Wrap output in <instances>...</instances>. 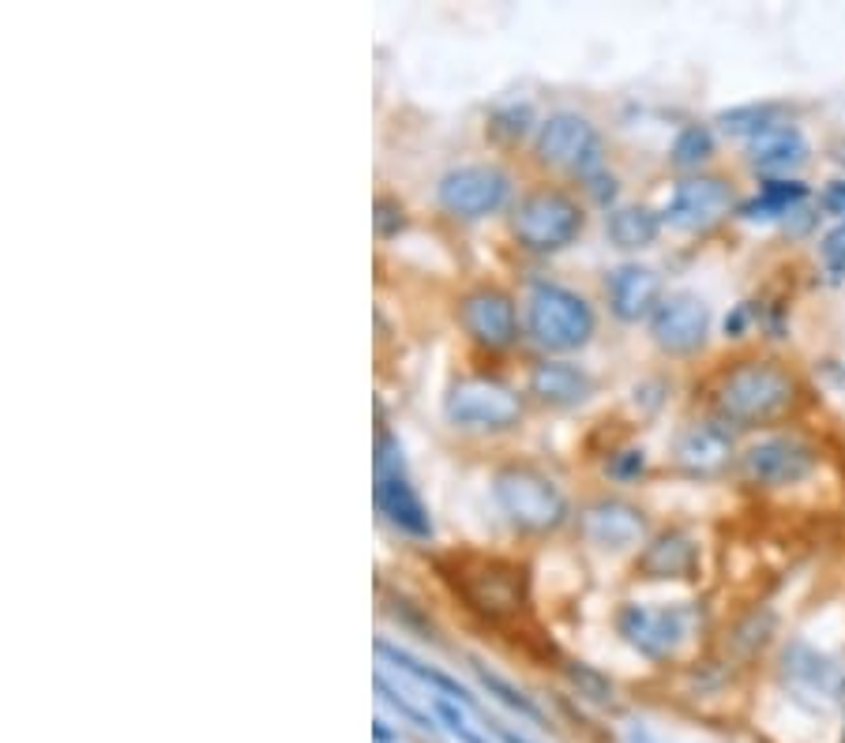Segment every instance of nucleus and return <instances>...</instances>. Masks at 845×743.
<instances>
[{"mask_svg": "<svg viewBox=\"0 0 845 743\" xmlns=\"http://www.w3.org/2000/svg\"><path fill=\"white\" fill-rule=\"evenodd\" d=\"M797 403V380L774 361H744L718 383V409L733 424H767Z\"/></svg>", "mask_w": 845, "mask_h": 743, "instance_id": "f257e3e1", "label": "nucleus"}, {"mask_svg": "<svg viewBox=\"0 0 845 743\" xmlns=\"http://www.w3.org/2000/svg\"><path fill=\"white\" fill-rule=\"evenodd\" d=\"M493 499L508 515V522L519 525L523 533H552L571 515L560 484L526 462L500 466L493 473Z\"/></svg>", "mask_w": 845, "mask_h": 743, "instance_id": "f03ea898", "label": "nucleus"}, {"mask_svg": "<svg viewBox=\"0 0 845 743\" xmlns=\"http://www.w3.org/2000/svg\"><path fill=\"white\" fill-rule=\"evenodd\" d=\"M598 315L591 300L557 282H537L526 297V331L549 354H571L594 338Z\"/></svg>", "mask_w": 845, "mask_h": 743, "instance_id": "7ed1b4c3", "label": "nucleus"}, {"mask_svg": "<svg viewBox=\"0 0 845 743\" xmlns=\"http://www.w3.org/2000/svg\"><path fill=\"white\" fill-rule=\"evenodd\" d=\"M586 214L575 196L563 188H534L511 207V237L534 256H552L575 245Z\"/></svg>", "mask_w": 845, "mask_h": 743, "instance_id": "20e7f679", "label": "nucleus"}, {"mask_svg": "<svg viewBox=\"0 0 845 743\" xmlns=\"http://www.w3.org/2000/svg\"><path fill=\"white\" fill-rule=\"evenodd\" d=\"M444 417L467 432H508L523 421V398L493 375H462L447 387Z\"/></svg>", "mask_w": 845, "mask_h": 743, "instance_id": "39448f33", "label": "nucleus"}, {"mask_svg": "<svg viewBox=\"0 0 845 743\" xmlns=\"http://www.w3.org/2000/svg\"><path fill=\"white\" fill-rule=\"evenodd\" d=\"M534 154L549 170H571L583 181L598 177L605 170L601 158V139L594 132V124L583 113H552L549 121H542L534 139Z\"/></svg>", "mask_w": 845, "mask_h": 743, "instance_id": "423d86ee", "label": "nucleus"}, {"mask_svg": "<svg viewBox=\"0 0 845 743\" xmlns=\"http://www.w3.org/2000/svg\"><path fill=\"white\" fill-rule=\"evenodd\" d=\"M511 196V177L508 170L493 162H474V165H459V170H447L436 185V203L444 207L451 219L462 222H477L496 214Z\"/></svg>", "mask_w": 845, "mask_h": 743, "instance_id": "0eeeda50", "label": "nucleus"}, {"mask_svg": "<svg viewBox=\"0 0 845 743\" xmlns=\"http://www.w3.org/2000/svg\"><path fill=\"white\" fill-rule=\"evenodd\" d=\"M617 631L632 649H639L650 661H666L676 654V646L692 634V612L676 605L646 608V605H624L617 612Z\"/></svg>", "mask_w": 845, "mask_h": 743, "instance_id": "6e6552de", "label": "nucleus"}, {"mask_svg": "<svg viewBox=\"0 0 845 743\" xmlns=\"http://www.w3.org/2000/svg\"><path fill=\"white\" fill-rule=\"evenodd\" d=\"M459 323L474 346L488 354H504L519 342L515 297L500 286H477L459 300Z\"/></svg>", "mask_w": 845, "mask_h": 743, "instance_id": "1a4fd4ad", "label": "nucleus"}, {"mask_svg": "<svg viewBox=\"0 0 845 743\" xmlns=\"http://www.w3.org/2000/svg\"><path fill=\"white\" fill-rule=\"evenodd\" d=\"M816 470V447L797 436H767L741 455L744 481L763 484V488H785V484L805 481Z\"/></svg>", "mask_w": 845, "mask_h": 743, "instance_id": "9d476101", "label": "nucleus"}, {"mask_svg": "<svg viewBox=\"0 0 845 743\" xmlns=\"http://www.w3.org/2000/svg\"><path fill=\"white\" fill-rule=\"evenodd\" d=\"M710 335V308L695 294H669L650 315V338L673 357L699 354Z\"/></svg>", "mask_w": 845, "mask_h": 743, "instance_id": "9b49d317", "label": "nucleus"}, {"mask_svg": "<svg viewBox=\"0 0 845 743\" xmlns=\"http://www.w3.org/2000/svg\"><path fill=\"white\" fill-rule=\"evenodd\" d=\"M733 207V188L722 177H687L666 203V222L676 230H707L722 222Z\"/></svg>", "mask_w": 845, "mask_h": 743, "instance_id": "f8f14e48", "label": "nucleus"}, {"mask_svg": "<svg viewBox=\"0 0 845 743\" xmlns=\"http://www.w3.org/2000/svg\"><path fill=\"white\" fill-rule=\"evenodd\" d=\"M579 530L586 533V541L601 548H632L643 545L646 537V515L627 499H594L579 515Z\"/></svg>", "mask_w": 845, "mask_h": 743, "instance_id": "ddd939ff", "label": "nucleus"}, {"mask_svg": "<svg viewBox=\"0 0 845 743\" xmlns=\"http://www.w3.org/2000/svg\"><path fill=\"white\" fill-rule=\"evenodd\" d=\"M605 294H609V308L620 323H639L658 312L661 278L654 267L620 263L617 271L609 274V282H605Z\"/></svg>", "mask_w": 845, "mask_h": 743, "instance_id": "4468645a", "label": "nucleus"}, {"mask_svg": "<svg viewBox=\"0 0 845 743\" xmlns=\"http://www.w3.org/2000/svg\"><path fill=\"white\" fill-rule=\"evenodd\" d=\"M376 507L387 522L399 533L413 541H428L433 537V515H428L425 499L418 496V488L406 478V470L399 473H376Z\"/></svg>", "mask_w": 845, "mask_h": 743, "instance_id": "2eb2a0df", "label": "nucleus"}, {"mask_svg": "<svg viewBox=\"0 0 845 743\" xmlns=\"http://www.w3.org/2000/svg\"><path fill=\"white\" fill-rule=\"evenodd\" d=\"M676 466L695 478H714L733 462V432L714 421H695L676 436Z\"/></svg>", "mask_w": 845, "mask_h": 743, "instance_id": "dca6fc26", "label": "nucleus"}, {"mask_svg": "<svg viewBox=\"0 0 845 743\" xmlns=\"http://www.w3.org/2000/svg\"><path fill=\"white\" fill-rule=\"evenodd\" d=\"M526 391L542 406L571 409V406H583L594 395V375L571 361H537L530 369Z\"/></svg>", "mask_w": 845, "mask_h": 743, "instance_id": "f3484780", "label": "nucleus"}, {"mask_svg": "<svg viewBox=\"0 0 845 743\" xmlns=\"http://www.w3.org/2000/svg\"><path fill=\"white\" fill-rule=\"evenodd\" d=\"M782 665H785V680H793L800 691H808V695L838 698L845 691V672L831 661V657L805 646V642H793V646L785 649Z\"/></svg>", "mask_w": 845, "mask_h": 743, "instance_id": "a211bd4d", "label": "nucleus"}, {"mask_svg": "<svg viewBox=\"0 0 845 743\" xmlns=\"http://www.w3.org/2000/svg\"><path fill=\"white\" fill-rule=\"evenodd\" d=\"M519 574L515 567H504V564H488L485 571H474L467 574V597L477 612L485 616H504V612H515L519 600Z\"/></svg>", "mask_w": 845, "mask_h": 743, "instance_id": "6ab92c4d", "label": "nucleus"}, {"mask_svg": "<svg viewBox=\"0 0 845 743\" xmlns=\"http://www.w3.org/2000/svg\"><path fill=\"white\" fill-rule=\"evenodd\" d=\"M808 158V139L800 136V128L793 124H774V128L759 132L756 139H748V162L756 170L767 173H782L793 170Z\"/></svg>", "mask_w": 845, "mask_h": 743, "instance_id": "aec40b11", "label": "nucleus"}, {"mask_svg": "<svg viewBox=\"0 0 845 743\" xmlns=\"http://www.w3.org/2000/svg\"><path fill=\"white\" fill-rule=\"evenodd\" d=\"M605 233H609V240L617 248L635 252V248H650L654 240H658L661 219H658V211H650V207L627 203V207L609 211V219H605Z\"/></svg>", "mask_w": 845, "mask_h": 743, "instance_id": "412c9836", "label": "nucleus"}, {"mask_svg": "<svg viewBox=\"0 0 845 743\" xmlns=\"http://www.w3.org/2000/svg\"><path fill=\"white\" fill-rule=\"evenodd\" d=\"M376 654L384 657V661H392L395 669H402L406 676H413V680H418V683H425V688H433L436 695L447 698V703L470 706V695H467V688H462L459 680H451V676L440 672V669H433V665L418 661V657L406 654V649H399V646H392V642H387V639H376Z\"/></svg>", "mask_w": 845, "mask_h": 743, "instance_id": "4be33fe9", "label": "nucleus"}, {"mask_svg": "<svg viewBox=\"0 0 845 743\" xmlns=\"http://www.w3.org/2000/svg\"><path fill=\"white\" fill-rule=\"evenodd\" d=\"M695 567V545L684 533H666L658 537L639 559V571L646 579H684Z\"/></svg>", "mask_w": 845, "mask_h": 743, "instance_id": "5701e85b", "label": "nucleus"}, {"mask_svg": "<svg viewBox=\"0 0 845 743\" xmlns=\"http://www.w3.org/2000/svg\"><path fill=\"white\" fill-rule=\"evenodd\" d=\"M805 199H808V188L800 185V181H767L748 203H741V219H748V222L782 219V214L797 211Z\"/></svg>", "mask_w": 845, "mask_h": 743, "instance_id": "b1692460", "label": "nucleus"}, {"mask_svg": "<svg viewBox=\"0 0 845 743\" xmlns=\"http://www.w3.org/2000/svg\"><path fill=\"white\" fill-rule=\"evenodd\" d=\"M710 158H714V132L707 124H687V128L676 132L673 147H669V162L676 170H699Z\"/></svg>", "mask_w": 845, "mask_h": 743, "instance_id": "393cba45", "label": "nucleus"}, {"mask_svg": "<svg viewBox=\"0 0 845 743\" xmlns=\"http://www.w3.org/2000/svg\"><path fill=\"white\" fill-rule=\"evenodd\" d=\"M718 124H722V132H729V136H748V139H756L759 132H767V128H774L778 124V106H770V102H763V106H736V110H725V113H718Z\"/></svg>", "mask_w": 845, "mask_h": 743, "instance_id": "a878e982", "label": "nucleus"}, {"mask_svg": "<svg viewBox=\"0 0 845 743\" xmlns=\"http://www.w3.org/2000/svg\"><path fill=\"white\" fill-rule=\"evenodd\" d=\"M474 672H477V680H482V688L488 691V695H496L504 706L515 709V714H523V717H530V721H542V709H537L534 703H530V698L515 688V683H508V680H504V676L488 672L485 665H474Z\"/></svg>", "mask_w": 845, "mask_h": 743, "instance_id": "bb28decb", "label": "nucleus"}, {"mask_svg": "<svg viewBox=\"0 0 845 743\" xmlns=\"http://www.w3.org/2000/svg\"><path fill=\"white\" fill-rule=\"evenodd\" d=\"M568 676L579 688V695L594 698V703H612V683L601 672H594L591 665H568Z\"/></svg>", "mask_w": 845, "mask_h": 743, "instance_id": "cd10ccee", "label": "nucleus"}, {"mask_svg": "<svg viewBox=\"0 0 845 743\" xmlns=\"http://www.w3.org/2000/svg\"><path fill=\"white\" fill-rule=\"evenodd\" d=\"M436 717L447 725V732H451L459 743H485L482 732L474 729V725L467 721V717L459 714V703H447V698H436Z\"/></svg>", "mask_w": 845, "mask_h": 743, "instance_id": "c85d7f7f", "label": "nucleus"}, {"mask_svg": "<svg viewBox=\"0 0 845 743\" xmlns=\"http://www.w3.org/2000/svg\"><path fill=\"white\" fill-rule=\"evenodd\" d=\"M372 222H376V233L380 237H395V233L406 230V207L399 203V199L392 196H380L376 199V214H372Z\"/></svg>", "mask_w": 845, "mask_h": 743, "instance_id": "c756f323", "label": "nucleus"}, {"mask_svg": "<svg viewBox=\"0 0 845 743\" xmlns=\"http://www.w3.org/2000/svg\"><path fill=\"white\" fill-rule=\"evenodd\" d=\"M376 691H380V698H384L387 706H395V709H399V714L406 717V721H413V725H418V729H428V732L436 729V725H433V717H425V714H421L418 706H410V703H406V698L399 695V691H392V688H387V680H384V676H380V680H376Z\"/></svg>", "mask_w": 845, "mask_h": 743, "instance_id": "7c9ffc66", "label": "nucleus"}, {"mask_svg": "<svg viewBox=\"0 0 845 743\" xmlns=\"http://www.w3.org/2000/svg\"><path fill=\"white\" fill-rule=\"evenodd\" d=\"M819 256H823V263L831 267V271L845 274V222H838L831 233H827L823 245H819Z\"/></svg>", "mask_w": 845, "mask_h": 743, "instance_id": "2f4dec72", "label": "nucleus"}, {"mask_svg": "<svg viewBox=\"0 0 845 743\" xmlns=\"http://www.w3.org/2000/svg\"><path fill=\"white\" fill-rule=\"evenodd\" d=\"M643 470H646V455H643V450H635V447L612 455V462H609V473L617 481H632V478H639Z\"/></svg>", "mask_w": 845, "mask_h": 743, "instance_id": "473e14b6", "label": "nucleus"}, {"mask_svg": "<svg viewBox=\"0 0 845 743\" xmlns=\"http://www.w3.org/2000/svg\"><path fill=\"white\" fill-rule=\"evenodd\" d=\"M823 211L827 214H834V219H842L845 222V181H834V185H827V191H823Z\"/></svg>", "mask_w": 845, "mask_h": 743, "instance_id": "72a5a7b5", "label": "nucleus"}, {"mask_svg": "<svg viewBox=\"0 0 845 743\" xmlns=\"http://www.w3.org/2000/svg\"><path fill=\"white\" fill-rule=\"evenodd\" d=\"M376 743H392V729H387V721H376Z\"/></svg>", "mask_w": 845, "mask_h": 743, "instance_id": "f704fd0d", "label": "nucleus"}, {"mask_svg": "<svg viewBox=\"0 0 845 743\" xmlns=\"http://www.w3.org/2000/svg\"><path fill=\"white\" fill-rule=\"evenodd\" d=\"M500 740H504V743H530V740H523V736H515V732H500Z\"/></svg>", "mask_w": 845, "mask_h": 743, "instance_id": "c9c22d12", "label": "nucleus"}]
</instances>
